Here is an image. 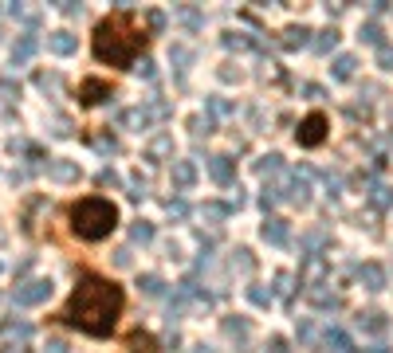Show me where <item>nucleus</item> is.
<instances>
[{
	"label": "nucleus",
	"mask_w": 393,
	"mask_h": 353,
	"mask_svg": "<svg viewBox=\"0 0 393 353\" xmlns=\"http://www.w3.org/2000/svg\"><path fill=\"white\" fill-rule=\"evenodd\" d=\"M389 201H393L389 189H374V204H377V208H389Z\"/></svg>",
	"instance_id": "72a5a7b5"
},
{
	"label": "nucleus",
	"mask_w": 393,
	"mask_h": 353,
	"mask_svg": "<svg viewBox=\"0 0 393 353\" xmlns=\"http://www.w3.org/2000/svg\"><path fill=\"white\" fill-rule=\"evenodd\" d=\"M52 294V279H28V283H20L16 286V306H35V303H43Z\"/></svg>",
	"instance_id": "39448f33"
},
{
	"label": "nucleus",
	"mask_w": 393,
	"mask_h": 353,
	"mask_svg": "<svg viewBox=\"0 0 393 353\" xmlns=\"http://www.w3.org/2000/svg\"><path fill=\"white\" fill-rule=\"evenodd\" d=\"M311 303H315V306H338V294H326V291H311Z\"/></svg>",
	"instance_id": "393cba45"
},
{
	"label": "nucleus",
	"mask_w": 393,
	"mask_h": 353,
	"mask_svg": "<svg viewBox=\"0 0 393 353\" xmlns=\"http://www.w3.org/2000/svg\"><path fill=\"white\" fill-rule=\"evenodd\" d=\"M326 345H331V353H354L350 337L342 334V330H331V334H326Z\"/></svg>",
	"instance_id": "dca6fc26"
},
{
	"label": "nucleus",
	"mask_w": 393,
	"mask_h": 353,
	"mask_svg": "<svg viewBox=\"0 0 393 353\" xmlns=\"http://www.w3.org/2000/svg\"><path fill=\"white\" fill-rule=\"evenodd\" d=\"M370 353H385V345H374V349H370Z\"/></svg>",
	"instance_id": "c03bdc74"
},
{
	"label": "nucleus",
	"mask_w": 393,
	"mask_h": 353,
	"mask_svg": "<svg viewBox=\"0 0 393 353\" xmlns=\"http://www.w3.org/2000/svg\"><path fill=\"white\" fill-rule=\"evenodd\" d=\"M114 259H118V267H130V259H134V255H130V247H122V252L114 255Z\"/></svg>",
	"instance_id": "58836bf2"
},
{
	"label": "nucleus",
	"mask_w": 393,
	"mask_h": 353,
	"mask_svg": "<svg viewBox=\"0 0 393 353\" xmlns=\"http://www.w3.org/2000/svg\"><path fill=\"white\" fill-rule=\"evenodd\" d=\"M12 16L24 20V24H35V20H40V9H20V4H16V9H12Z\"/></svg>",
	"instance_id": "cd10ccee"
},
{
	"label": "nucleus",
	"mask_w": 393,
	"mask_h": 353,
	"mask_svg": "<svg viewBox=\"0 0 393 353\" xmlns=\"http://www.w3.org/2000/svg\"><path fill=\"white\" fill-rule=\"evenodd\" d=\"M0 353H28V349H24V345H4Z\"/></svg>",
	"instance_id": "79ce46f5"
},
{
	"label": "nucleus",
	"mask_w": 393,
	"mask_h": 353,
	"mask_svg": "<svg viewBox=\"0 0 393 353\" xmlns=\"http://www.w3.org/2000/svg\"><path fill=\"white\" fill-rule=\"evenodd\" d=\"M326 126H331V122H326V114H323V110H315V114H307V118L299 122V130H295V142H299L303 150H315V145H323L326 134H331Z\"/></svg>",
	"instance_id": "20e7f679"
},
{
	"label": "nucleus",
	"mask_w": 393,
	"mask_h": 353,
	"mask_svg": "<svg viewBox=\"0 0 393 353\" xmlns=\"http://www.w3.org/2000/svg\"><path fill=\"white\" fill-rule=\"evenodd\" d=\"M334 47H338V32H334V28H331V32H319L315 51H323V55H326V51H334Z\"/></svg>",
	"instance_id": "412c9836"
},
{
	"label": "nucleus",
	"mask_w": 393,
	"mask_h": 353,
	"mask_svg": "<svg viewBox=\"0 0 393 353\" xmlns=\"http://www.w3.org/2000/svg\"><path fill=\"white\" fill-rule=\"evenodd\" d=\"M362 279L370 283V291H382L385 286V271L377 267V263H366V267H362Z\"/></svg>",
	"instance_id": "2eb2a0df"
},
{
	"label": "nucleus",
	"mask_w": 393,
	"mask_h": 353,
	"mask_svg": "<svg viewBox=\"0 0 393 353\" xmlns=\"http://www.w3.org/2000/svg\"><path fill=\"white\" fill-rule=\"evenodd\" d=\"M94 150H103V153H114V150H118V142H114L111 134H99V138H94Z\"/></svg>",
	"instance_id": "7c9ffc66"
},
{
	"label": "nucleus",
	"mask_w": 393,
	"mask_h": 353,
	"mask_svg": "<svg viewBox=\"0 0 393 353\" xmlns=\"http://www.w3.org/2000/svg\"><path fill=\"white\" fill-rule=\"evenodd\" d=\"M35 47H40V40H35L32 32H24L16 43H12V63H28V59L35 55Z\"/></svg>",
	"instance_id": "6e6552de"
},
{
	"label": "nucleus",
	"mask_w": 393,
	"mask_h": 353,
	"mask_svg": "<svg viewBox=\"0 0 393 353\" xmlns=\"http://www.w3.org/2000/svg\"><path fill=\"white\" fill-rule=\"evenodd\" d=\"M224 334H228V337H248V322H244V318H228V322H224Z\"/></svg>",
	"instance_id": "5701e85b"
},
{
	"label": "nucleus",
	"mask_w": 393,
	"mask_h": 353,
	"mask_svg": "<svg viewBox=\"0 0 393 353\" xmlns=\"http://www.w3.org/2000/svg\"><path fill=\"white\" fill-rule=\"evenodd\" d=\"M99 185H103V189H114V185H122V176L114 173V169H103V173H99Z\"/></svg>",
	"instance_id": "c756f323"
},
{
	"label": "nucleus",
	"mask_w": 393,
	"mask_h": 353,
	"mask_svg": "<svg viewBox=\"0 0 393 353\" xmlns=\"http://www.w3.org/2000/svg\"><path fill=\"white\" fill-rule=\"evenodd\" d=\"M193 181H196V165H193V161H173V185L189 189Z\"/></svg>",
	"instance_id": "ddd939ff"
},
{
	"label": "nucleus",
	"mask_w": 393,
	"mask_h": 353,
	"mask_svg": "<svg viewBox=\"0 0 393 353\" xmlns=\"http://www.w3.org/2000/svg\"><path fill=\"white\" fill-rule=\"evenodd\" d=\"M35 83H40V91H60V75H43V71H40V75H35Z\"/></svg>",
	"instance_id": "bb28decb"
},
{
	"label": "nucleus",
	"mask_w": 393,
	"mask_h": 353,
	"mask_svg": "<svg viewBox=\"0 0 393 353\" xmlns=\"http://www.w3.org/2000/svg\"><path fill=\"white\" fill-rule=\"evenodd\" d=\"M209 173H213L216 185H232V176H236L232 173V157H213L209 161Z\"/></svg>",
	"instance_id": "f8f14e48"
},
{
	"label": "nucleus",
	"mask_w": 393,
	"mask_h": 353,
	"mask_svg": "<svg viewBox=\"0 0 393 353\" xmlns=\"http://www.w3.org/2000/svg\"><path fill=\"white\" fill-rule=\"evenodd\" d=\"M122 310H126V291L114 279L99 275V271H83L67 306L55 314V322L79 330V334H91V337H111Z\"/></svg>",
	"instance_id": "f257e3e1"
},
{
	"label": "nucleus",
	"mask_w": 393,
	"mask_h": 353,
	"mask_svg": "<svg viewBox=\"0 0 393 353\" xmlns=\"http://www.w3.org/2000/svg\"><path fill=\"white\" fill-rule=\"evenodd\" d=\"M122 126H130V130L142 134V130L150 126V114H145V110H126V114H122Z\"/></svg>",
	"instance_id": "f3484780"
},
{
	"label": "nucleus",
	"mask_w": 393,
	"mask_h": 353,
	"mask_svg": "<svg viewBox=\"0 0 393 353\" xmlns=\"http://www.w3.org/2000/svg\"><path fill=\"white\" fill-rule=\"evenodd\" d=\"M224 43H228V47H252V40H244V35H236V32H232Z\"/></svg>",
	"instance_id": "e433bc0d"
},
{
	"label": "nucleus",
	"mask_w": 393,
	"mask_h": 353,
	"mask_svg": "<svg viewBox=\"0 0 393 353\" xmlns=\"http://www.w3.org/2000/svg\"><path fill=\"white\" fill-rule=\"evenodd\" d=\"M267 353H287V342H283V337H272V342H267Z\"/></svg>",
	"instance_id": "4c0bfd02"
},
{
	"label": "nucleus",
	"mask_w": 393,
	"mask_h": 353,
	"mask_svg": "<svg viewBox=\"0 0 393 353\" xmlns=\"http://www.w3.org/2000/svg\"><path fill=\"white\" fill-rule=\"evenodd\" d=\"M150 35L145 28L134 20V12L118 9L111 16H103L94 24V35H91V51L99 63H111V67H122V71H134L138 55L145 51Z\"/></svg>",
	"instance_id": "f03ea898"
},
{
	"label": "nucleus",
	"mask_w": 393,
	"mask_h": 353,
	"mask_svg": "<svg viewBox=\"0 0 393 353\" xmlns=\"http://www.w3.org/2000/svg\"><path fill=\"white\" fill-rule=\"evenodd\" d=\"M170 216H185V201H170Z\"/></svg>",
	"instance_id": "ea45409f"
},
{
	"label": "nucleus",
	"mask_w": 393,
	"mask_h": 353,
	"mask_svg": "<svg viewBox=\"0 0 393 353\" xmlns=\"http://www.w3.org/2000/svg\"><path fill=\"white\" fill-rule=\"evenodd\" d=\"M377 55H382V63H385V67H393V47H382Z\"/></svg>",
	"instance_id": "a19ab883"
},
{
	"label": "nucleus",
	"mask_w": 393,
	"mask_h": 353,
	"mask_svg": "<svg viewBox=\"0 0 393 353\" xmlns=\"http://www.w3.org/2000/svg\"><path fill=\"white\" fill-rule=\"evenodd\" d=\"M256 169H260L264 176H267V173H279V169H283V157H279V153H272V157H264Z\"/></svg>",
	"instance_id": "b1692460"
},
{
	"label": "nucleus",
	"mask_w": 393,
	"mask_h": 353,
	"mask_svg": "<svg viewBox=\"0 0 393 353\" xmlns=\"http://www.w3.org/2000/svg\"><path fill=\"white\" fill-rule=\"evenodd\" d=\"M354 67H358V63H354V55H338V59H334V79H350Z\"/></svg>",
	"instance_id": "aec40b11"
},
{
	"label": "nucleus",
	"mask_w": 393,
	"mask_h": 353,
	"mask_svg": "<svg viewBox=\"0 0 393 353\" xmlns=\"http://www.w3.org/2000/svg\"><path fill=\"white\" fill-rule=\"evenodd\" d=\"M111 94H114L111 79H83V86H79V102H83V106H99V102H106Z\"/></svg>",
	"instance_id": "423d86ee"
},
{
	"label": "nucleus",
	"mask_w": 393,
	"mask_h": 353,
	"mask_svg": "<svg viewBox=\"0 0 393 353\" xmlns=\"http://www.w3.org/2000/svg\"><path fill=\"white\" fill-rule=\"evenodd\" d=\"M130 240H134V244H150V240H154V224H145V220H138V224L130 228Z\"/></svg>",
	"instance_id": "a211bd4d"
},
{
	"label": "nucleus",
	"mask_w": 393,
	"mask_h": 353,
	"mask_svg": "<svg viewBox=\"0 0 393 353\" xmlns=\"http://www.w3.org/2000/svg\"><path fill=\"white\" fill-rule=\"evenodd\" d=\"M75 35L71 32H48V51H55V55H71L75 51Z\"/></svg>",
	"instance_id": "9d476101"
},
{
	"label": "nucleus",
	"mask_w": 393,
	"mask_h": 353,
	"mask_svg": "<svg viewBox=\"0 0 393 353\" xmlns=\"http://www.w3.org/2000/svg\"><path fill=\"white\" fill-rule=\"evenodd\" d=\"M358 326L370 330V334H377V330H385V318L382 314H358Z\"/></svg>",
	"instance_id": "4be33fe9"
},
{
	"label": "nucleus",
	"mask_w": 393,
	"mask_h": 353,
	"mask_svg": "<svg viewBox=\"0 0 393 353\" xmlns=\"http://www.w3.org/2000/svg\"><path fill=\"white\" fill-rule=\"evenodd\" d=\"M48 176L67 185V181H79V165L75 161H48Z\"/></svg>",
	"instance_id": "1a4fd4ad"
},
{
	"label": "nucleus",
	"mask_w": 393,
	"mask_h": 353,
	"mask_svg": "<svg viewBox=\"0 0 393 353\" xmlns=\"http://www.w3.org/2000/svg\"><path fill=\"white\" fill-rule=\"evenodd\" d=\"M252 303H260V306H267V298H272V294H267V291H260V286H252Z\"/></svg>",
	"instance_id": "c9c22d12"
},
{
	"label": "nucleus",
	"mask_w": 393,
	"mask_h": 353,
	"mask_svg": "<svg viewBox=\"0 0 393 353\" xmlns=\"http://www.w3.org/2000/svg\"><path fill=\"white\" fill-rule=\"evenodd\" d=\"M307 28H287V32H283V47H303V43H307Z\"/></svg>",
	"instance_id": "6ab92c4d"
},
{
	"label": "nucleus",
	"mask_w": 393,
	"mask_h": 353,
	"mask_svg": "<svg viewBox=\"0 0 393 353\" xmlns=\"http://www.w3.org/2000/svg\"><path fill=\"white\" fill-rule=\"evenodd\" d=\"M0 330H4V337H20V342L32 337V322H24V318H4Z\"/></svg>",
	"instance_id": "4468645a"
},
{
	"label": "nucleus",
	"mask_w": 393,
	"mask_h": 353,
	"mask_svg": "<svg viewBox=\"0 0 393 353\" xmlns=\"http://www.w3.org/2000/svg\"><path fill=\"white\" fill-rule=\"evenodd\" d=\"M307 193H311V189H307V181H295V185H291V201H299V204H307Z\"/></svg>",
	"instance_id": "c85d7f7f"
},
{
	"label": "nucleus",
	"mask_w": 393,
	"mask_h": 353,
	"mask_svg": "<svg viewBox=\"0 0 393 353\" xmlns=\"http://www.w3.org/2000/svg\"><path fill=\"white\" fill-rule=\"evenodd\" d=\"M287 235H291L287 220L272 216V220H267V224H264V240H267V244H287Z\"/></svg>",
	"instance_id": "9b49d317"
},
{
	"label": "nucleus",
	"mask_w": 393,
	"mask_h": 353,
	"mask_svg": "<svg viewBox=\"0 0 393 353\" xmlns=\"http://www.w3.org/2000/svg\"><path fill=\"white\" fill-rule=\"evenodd\" d=\"M142 291L150 294V298H157V294H162V279H157V275H145V279H142Z\"/></svg>",
	"instance_id": "a878e982"
},
{
	"label": "nucleus",
	"mask_w": 393,
	"mask_h": 353,
	"mask_svg": "<svg viewBox=\"0 0 393 353\" xmlns=\"http://www.w3.org/2000/svg\"><path fill=\"white\" fill-rule=\"evenodd\" d=\"M126 353H157V337L150 330H130L126 334Z\"/></svg>",
	"instance_id": "0eeeda50"
},
{
	"label": "nucleus",
	"mask_w": 393,
	"mask_h": 353,
	"mask_svg": "<svg viewBox=\"0 0 393 353\" xmlns=\"http://www.w3.org/2000/svg\"><path fill=\"white\" fill-rule=\"evenodd\" d=\"M205 216L209 220H224V216H228V208H224V204H205Z\"/></svg>",
	"instance_id": "473e14b6"
},
{
	"label": "nucleus",
	"mask_w": 393,
	"mask_h": 353,
	"mask_svg": "<svg viewBox=\"0 0 393 353\" xmlns=\"http://www.w3.org/2000/svg\"><path fill=\"white\" fill-rule=\"evenodd\" d=\"M362 40H366V43H377V47H382V28H377V24H366Z\"/></svg>",
	"instance_id": "2f4dec72"
},
{
	"label": "nucleus",
	"mask_w": 393,
	"mask_h": 353,
	"mask_svg": "<svg viewBox=\"0 0 393 353\" xmlns=\"http://www.w3.org/2000/svg\"><path fill=\"white\" fill-rule=\"evenodd\" d=\"M67 216H71V232L83 244H99L118 228V204L106 201V196H83L67 208Z\"/></svg>",
	"instance_id": "7ed1b4c3"
},
{
	"label": "nucleus",
	"mask_w": 393,
	"mask_h": 353,
	"mask_svg": "<svg viewBox=\"0 0 393 353\" xmlns=\"http://www.w3.org/2000/svg\"><path fill=\"white\" fill-rule=\"evenodd\" d=\"M145 24H150V32H157V28L165 24V12H150V16H145Z\"/></svg>",
	"instance_id": "f704fd0d"
},
{
	"label": "nucleus",
	"mask_w": 393,
	"mask_h": 353,
	"mask_svg": "<svg viewBox=\"0 0 393 353\" xmlns=\"http://www.w3.org/2000/svg\"><path fill=\"white\" fill-rule=\"evenodd\" d=\"M193 353H213V349H209V345H196V349Z\"/></svg>",
	"instance_id": "37998d69"
}]
</instances>
